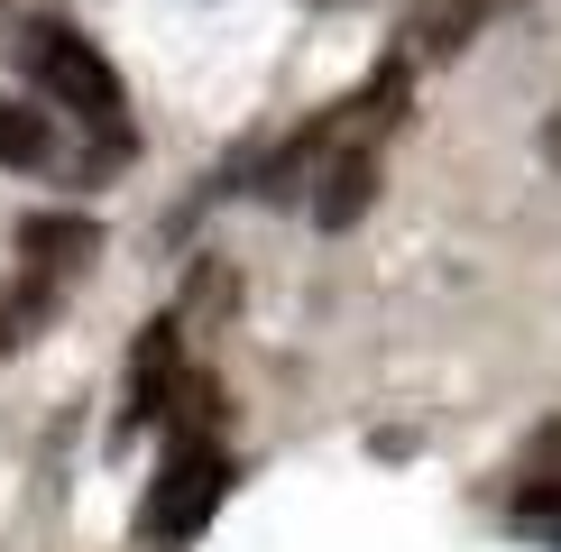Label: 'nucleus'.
I'll use <instances>...</instances> for the list:
<instances>
[{"instance_id": "nucleus-1", "label": "nucleus", "mask_w": 561, "mask_h": 552, "mask_svg": "<svg viewBox=\"0 0 561 552\" xmlns=\"http://www.w3.org/2000/svg\"><path fill=\"white\" fill-rule=\"evenodd\" d=\"M19 65L37 74V92L56 111H75L83 129L121 138V74L102 65V46H92L83 28H65V19H28L19 28Z\"/></svg>"}, {"instance_id": "nucleus-2", "label": "nucleus", "mask_w": 561, "mask_h": 552, "mask_svg": "<svg viewBox=\"0 0 561 552\" xmlns=\"http://www.w3.org/2000/svg\"><path fill=\"white\" fill-rule=\"evenodd\" d=\"M221 488H230V460L203 442V424H184L175 451H167V470H157V488H148V506H138V525H148L157 543H184V534L213 525Z\"/></svg>"}, {"instance_id": "nucleus-3", "label": "nucleus", "mask_w": 561, "mask_h": 552, "mask_svg": "<svg viewBox=\"0 0 561 552\" xmlns=\"http://www.w3.org/2000/svg\"><path fill=\"white\" fill-rule=\"evenodd\" d=\"M175 387H184V341H175V322H148L138 332V359H129V396H121V442L148 433L175 405Z\"/></svg>"}, {"instance_id": "nucleus-4", "label": "nucleus", "mask_w": 561, "mask_h": 552, "mask_svg": "<svg viewBox=\"0 0 561 552\" xmlns=\"http://www.w3.org/2000/svg\"><path fill=\"white\" fill-rule=\"evenodd\" d=\"M488 19H497V0H414L405 10V56H424V65H442V56H460V46H470Z\"/></svg>"}, {"instance_id": "nucleus-5", "label": "nucleus", "mask_w": 561, "mask_h": 552, "mask_svg": "<svg viewBox=\"0 0 561 552\" xmlns=\"http://www.w3.org/2000/svg\"><path fill=\"white\" fill-rule=\"evenodd\" d=\"M368 203H378V148H368V138H350L341 157H322V194H313V221L322 230H350L368 212Z\"/></svg>"}, {"instance_id": "nucleus-6", "label": "nucleus", "mask_w": 561, "mask_h": 552, "mask_svg": "<svg viewBox=\"0 0 561 552\" xmlns=\"http://www.w3.org/2000/svg\"><path fill=\"white\" fill-rule=\"evenodd\" d=\"M19 249H28L37 276H56V267H83L92 249H102V230H92L83 212H28L19 221Z\"/></svg>"}, {"instance_id": "nucleus-7", "label": "nucleus", "mask_w": 561, "mask_h": 552, "mask_svg": "<svg viewBox=\"0 0 561 552\" xmlns=\"http://www.w3.org/2000/svg\"><path fill=\"white\" fill-rule=\"evenodd\" d=\"M46 157H56V129H46V111L0 102V166H46Z\"/></svg>"}, {"instance_id": "nucleus-8", "label": "nucleus", "mask_w": 561, "mask_h": 552, "mask_svg": "<svg viewBox=\"0 0 561 552\" xmlns=\"http://www.w3.org/2000/svg\"><path fill=\"white\" fill-rule=\"evenodd\" d=\"M46 313H56V295H46V286H19L10 304H0V350H19V341H37V322H46Z\"/></svg>"}, {"instance_id": "nucleus-9", "label": "nucleus", "mask_w": 561, "mask_h": 552, "mask_svg": "<svg viewBox=\"0 0 561 552\" xmlns=\"http://www.w3.org/2000/svg\"><path fill=\"white\" fill-rule=\"evenodd\" d=\"M543 166H561V111L543 120Z\"/></svg>"}]
</instances>
